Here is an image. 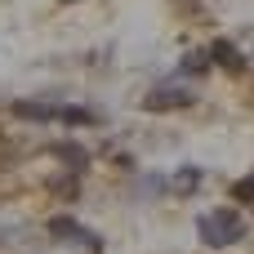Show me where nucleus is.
Instances as JSON below:
<instances>
[{"mask_svg":"<svg viewBox=\"0 0 254 254\" xmlns=\"http://www.w3.org/2000/svg\"><path fill=\"white\" fill-rule=\"evenodd\" d=\"M54 156H58L67 170H76V174L89 165V152H85V147H76V143H58V147H54Z\"/></svg>","mask_w":254,"mask_h":254,"instance_id":"0eeeda50","label":"nucleus"},{"mask_svg":"<svg viewBox=\"0 0 254 254\" xmlns=\"http://www.w3.org/2000/svg\"><path fill=\"white\" fill-rule=\"evenodd\" d=\"M232 196H237V201H254V174H246V179L232 183Z\"/></svg>","mask_w":254,"mask_h":254,"instance_id":"9d476101","label":"nucleus"},{"mask_svg":"<svg viewBox=\"0 0 254 254\" xmlns=\"http://www.w3.org/2000/svg\"><path fill=\"white\" fill-rule=\"evenodd\" d=\"M196 94L192 89H179V85H152L143 94V107L147 112H179V107H192Z\"/></svg>","mask_w":254,"mask_h":254,"instance_id":"f03ea898","label":"nucleus"},{"mask_svg":"<svg viewBox=\"0 0 254 254\" xmlns=\"http://www.w3.org/2000/svg\"><path fill=\"white\" fill-rule=\"evenodd\" d=\"M58 107H63V103H36V98H18V103H13V116L45 125V121H58Z\"/></svg>","mask_w":254,"mask_h":254,"instance_id":"7ed1b4c3","label":"nucleus"},{"mask_svg":"<svg viewBox=\"0 0 254 254\" xmlns=\"http://www.w3.org/2000/svg\"><path fill=\"white\" fill-rule=\"evenodd\" d=\"M49 237H58V241H76V246H94V237H89L76 219H49Z\"/></svg>","mask_w":254,"mask_h":254,"instance_id":"20e7f679","label":"nucleus"},{"mask_svg":"<svg viewBox=\"0 0 254 254\" xmlns=\"http://www.w3.org/2000/svg\"><path fill=\"white\" fill-rule=\"evenodd\" d=\"M196 188H201V170H196V165H183V170L170 179V192H174V196H192Z\"/></svg>","mask_w":254,"mask_h":254,"instance_id":"423d86ee","label":"nucleus"},{"mask_svg":"<svg viewBox=\"0 0 254 254\" xmlns=\"http://www.w3.org/2000/svg\"><path fill=\"white\" fill-rule=\"evenodd\" d=\"M196 237H201V246H210V250H228V246H237V241L246 237V219H241L232 205L205 210V214L196 219Z\"/></svg>","mask_w":254,"mask_h":254,"instance_id":"f257e3e1","label":"nucleus"},{"mask_svg":"<svg viewBox=\"0 0 254 254\" xmlns=\"http://www.w3.org/2000/svg\"><path fill=\"white\" fill-rule=\"evenodd\" d=\"M58 121L63 125H94L98 112H89V107H58Z\"/></svg>","mask_w":254,"mask_h":254,"instance_id":"6e6552de","label":"nucleus"},{"mask_svg":"<svg viewBox=\"0 0 254 254\" xmlns=\"http://www.w3.org/2000/svg\"><path fill=\"white\" fill-rule=\"evenodd\" d=\"M210 63H214V54H210V49H196V54L183 58V71H192V76H196V71H210Z\"/></svg>","mask_w":254,"mask_h":254,"instance_id":"1a4fd4ad","label":"nucleus"},{"mask_svg":"<svg viewBox=\"0 0 254 254\" xmlns=\"http://www.w3.org/2000/svg\"><path fill=\"white\" fill-rule=\"evenodd\" d=\"M210 54H214V63H219L223 71H241V67H246V58H241V49H237L232 40H214Z\"/></svg>","mask_w":254,"mask_h":254,"instance_id":"39448f33","label":"nucleus"}]
</instances>
